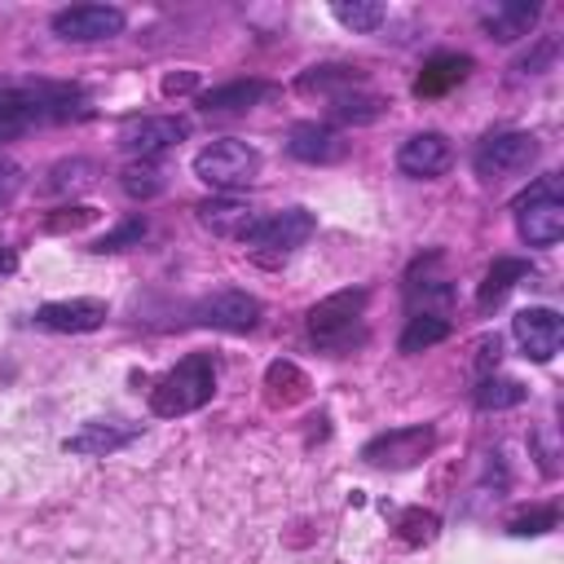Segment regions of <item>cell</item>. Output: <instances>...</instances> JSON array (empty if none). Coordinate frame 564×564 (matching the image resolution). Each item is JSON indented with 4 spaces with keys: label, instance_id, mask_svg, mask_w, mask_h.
Returning a JSON list of instances; mask_svg holds the SVG:
<instances>
[{
    "label": "cell",
    "instance_id": "1",
    "mask_svg": "<svg viewBox=\"0 0 564 564\" xmlns=\"http://www.w3.org/2000/svg\"><path fill=\"white\" fill-rule=\"evenodd\" d=\"M216 392V366L207 352H189L185 361H176L154 388H150V410L159 419H181V414H194L212 401Z\"/></svg>",
    "mask_w": 564,
    "mask_h": 564
},
{
    "label": "cell",
    "instance_id": "2",
    "mask_svg": "<svg viewBox=\"0 0 564 564\" xmlns=\"http://www.w3.org/2000/svg\"><path fill=\"white\" fill-rule=\"evenodd\" d=\"M516 229L529 247H551L564 234V198H560V176H538L520 198H516Z\"/></svg>",
    "mask_w": 564,
    "mask_h": 564
},
{
    "label": "cell",
    "instance_id": "3",
    "mask_svg": "<svg viewBox=\"0 0 564 564\" xmlns=\"http://www.w3.org/2000/svg\"><path fill=\"white\" fill-rule=\"evenodd\" d=\"M361 308H366V291H335L308 308V335L322 348L344 352L348 344L361 339Z\"/></svg>",
    "mask_w": 564,
    "mask_h": 564
},
{
    "label": "cell",
    "instance_id": "4",
    "mask_svg": "<svg viewBox=\"0 0 564 564\" xmlns=\"http://www.w3.org/2000/svg\"><path fill=\"white\" fill-rule=\"evenodd\" d=\"M538 150H542V145H538L533 132H489V137L476 145L471 167H476V176H480L485 185H498V181H507V176L529 172L533 159H538Z\"/></svg>",
    "mask_w": 564,
    "mask_h": 564
},
{
    "label": "cell",
    "instance_id": "5",
    "mask_svg": "<svg viewBox=\"0 0 564 564\" xmlns=\"http://www.w3.org/2000/svg\"><path fill=\"white\" fill-rule=\"evenodd\" d=\"M260 172V154L247 141H212L194 154V176L212 189H242Z\"/></svg>",
    "mask_w": 564,
    "mask_h": 564
},
{
    "label": "cell",
    "instance_id": "6",
    "mask_svg": "<svg viewBox=\"0 0 564 564\" xmlns=\"http://www.w3.org/2000/svg\"><path fill=\"white\" fill-rule=\"evenodd\" d=\"M436 445V432L432 423H410V427H392V432H379L375 441L361 445V458L370 467H388V471H405V467H419Z\"/></svg>",
    "mask_w": 564,
    "mask_h": 564
},
{
    "label": "cell",
    "instance_id": "7",
    "mask_svg": "<svg viewBox=\"0 0 564 564\" xmlns=\"http://www.w3.org/2000/svg\"><path fill=\"white\" fill-rule=\"evenodd\" d=\"M313 229H317V220H313V212H304V207H286V212H278V216H264V220H256L251 229H247V247H256V251H273V256H291L295 247H304L308 238H313Z\"/></svg>",
    "mask_w": 564,
    "mask_h": 564
},
{
    "label": "cell",
    "instance_id": "8",
    "mask_svg": "<svg viewBox=\"0 0 564 564\" xmlns=\"http://www.w3.org/2000/svg\"><path fill=\"white\" fill-rule=\"evenodd\" d=\"M53 31L70 44L115 40L123 31V9H115V4H70V9L53 13Z\"/></svg>",
    "mask_w": 564,
    "mask_h": 564
},
{
    "label": "cell",
    "instance_id": "9",
    "mask_svg": "<svg viewBox=\"0 0 564 564\" xmlns=\"http://www.w3.org/2000/svg\"><path fill=\"white\" fill-rule=\"evenodd\" d=\"M511 335H516V344L524 348V357L551 361V357L560 352V344H564V322H560L555 308L533 304V308H520V313L511 317Z\"/></svg>",
    "mask_w": 564,
    "mask_h": 564
},
{
    "label": "cell",
    "instance_id": "10",
    "mask_svg": "<svg viewBox=\"0 0 564 564\" xmlns=\"http://www.w3.org/2000/svg\"><path fill=\"white\" fill-rule=\"evenodd\" d=\"M185 132H189V123L176 119V115H145V119H128V123L119 128V145H123L128 154L154 159L159 150L176 145Z\"/></svg>",
    "mask_w": 564,
    "mask_h": 564
},
{
    "label": "cell",
    "instance_id": "11",
    "mask_svg": "<svg viewBox=\"0 0 564 564\" xmlns=\"http://www.w3.org/2000/svg\"><path fill=\"white\" fill-rule=\"evenodd\" d=\"M194 322L216 330H251L260 322V300L247 291H216L194 304Z\"/></svg>",
    "mask_w": 564,
    "mask_h": 564
},
{
    "label": "cell",
    "instance_id": "12",
    "mask_svg": "<svg viewBox=\"0 0 564 564\" xmlns=\"http://www.w3.org/2000/svg\"><path fill=\"white\" fill-rule=\"evenodd\" d=\"M449 163H454V150H449V141L441 132H414L397 150V167L405 176H414V181H432V176L449 172Z\"/></svg>",
    "mask_w": 564,
    "mask_h": 564
},
{
    "label": "cell",
    "instance_id": "13",
    "mask_svg": "<svg viewBox=\"0 0 564 564\" xmlns=\"http://www.w3.org/2000/svg\"><path fill=\"white\" fill-rule=\"evenodd\" d=\"M101 322H106L101 300H53V304L35 308V326L62 330V335H84V330H97Z\"/></svg>",
    "mask_w": 564,
    "mask_h": 564
},
{
    "label": "cell",
    "instance_id": "14",
    "mask_svg": "<svg viewBox=\"0 0 564 564\" xmlns=\"http://www.w3.org/2000/svg\"><path fill=\"white\" fill-rule=\"evenodd\" d=\"M141 436V427H119V423H84L75 436L62 441L66 454H84V458H101V454H115L123 445H132Z\"/></svg>",
    "mask_w": 564,
    "mask_h": 564
},
{
    "label": "cell",
    "instance_id": "15",
    "mask_svg": "<svg viewBox=\"0 0 564 564\" xmlns=\"http://www.w3.org/2000/svg\"><path fill=\"white\" fill-rule=\"evenodd\" d=\"M286 150H291L300 163H335V159H344L339 132L326 128V123H295L291 137H286Z\"/></svg>",
    "mask_w": 564,
    "mask_h": 564
},
{
    "label": "cell",
    "instance_id": "16",
    "mask_svg": "<svg viewBox=\"0 0 564 564\" xmlns=\"http://www.w3.org/2000/svg\"><path fill=\"white\" fill-rule=\"evenodd\" d=\"M480 22H485L489 40L511 44V40H524V35L533 31V22H538V4H533V0H529V4H524V0H507V4L485 9Z\"/></svg>",
    "mask_w": 564,
    "mask_h": 564
},
{
    "label": "cell",
    "instance_id": "17",
    "mask_svg": "<svg viewBox=\"0 0 564 564\" xmlns=\"http://www.w3.org/2000/svg\"><path fill=\"white\" fill-rule=\"evenodd\" d=\"M467 75H471V57H463V53H436V57L419 70L414 97H441V93H449L454 84H463Z\"/></svg>",
    "mask_w": 564,
    "mask_h": 564
},
{
    "label": "cell",
    "instance_id": "18",
    "mask_svg": "<svg viewBox=\"0 0 564 564\" xmlns=\"http://www.w3.org/2000/svg\"><path fill=\"white\" fill-rule=\"evenodd\" d=\"M198 220L212 234H225V238H247V229L256 225L251 207L238 203V198H207V203H198Z\"/></svg>",
    "mask_w": 564,
    "mask_h": 564
},
{
    "label": "cell",
    "instance_id": "19",
    "mask_svg": "<svg viewBox=\"0 0 564 564\" xmlns=\"http://www.w3.org/2000/svg\"><path fill=\"white\" fill-rule=\"evenodd\" d=\"M260 97H269V84L260 79H234V84H220V88H207L198 97V106L207 115H225V110H251Z\"/></svg>",
    "mask_w": 564,
    "mask_h": 564
},
{
    "label": "cell",
    "instance_id": "20",
    "mask_svg": "<svg viewBox=\"0 0 564 564\" xmlns=\"http://www.w3.org/2000/svg\"><path fill=\"white\" fill-rule=\"evenodd\" d=\"M264 388H269V401L278 405H295V401H304L308 397V379H304V370L300 366H291V361H273L269 370H264Z\"/></svg>",
    "mask_w": 564,
    "mask_h": 564
},
{
    "label": "cell",
    "instance_id": "21",
    "mask_svg": "<svg viewBox=\"0 0 564 564\" xmlns=\"http://www.w3.org/2000/svg\"><path fill=\"white\" fill-rule=\"evenodd\" d=\"M520 278H529V264L524 260H511V256H502V260H494L489 264V273H485V282H480V308H489V304H498Z\"/></svg>",
    "mask_w": 564,
    "mask_h": 564
},
{
    "label": "cell",
    "instance_id": "22",
    "mask_svg": "<svg viewBox=\"0 0 564 564\" xmlns=\"http://www.w3.org/2000/svg\"><path fill=\"white\" fill-rule=\"evenodd\" d=\"M441 339H449V322L436 317V313H414V317L405 322L397 348H401V352H423V348H432V344H441Z\"/></svg>",
    "mask_w": 564,
    "mask_h": 564
},
{
    "label": "cell",
    "instance_id": "23",
    "mask_svg": "<svg viewBox=\"0 0 564 564\" xmlns=\"http://www.w3.org/2000/svg\"><path fill=\"white\" fill-rule=\"evenodd\" d=\"M383 115V97L375 93H330V119L339 123H370Z\"/></svg>",
    "mask_w": 564,
    "mask_h": 564
},
{
    "label": "cell",
    "instance_id": "24",
    "mask_svg": "<svg viewBox=\"0 0 564 564\" xmlns=\"http://www.w3.org/2000/svg\"><path fill=\"white\" fill-rule=\"evenodd\" d=\"M476 405L480 410H511V405H520L524 401V383L520 379H498V375H485L480 383H476Z\"/></svg>",
    "mask_w": 564,
    "mask_h": 564
},
{
    "label": "cell",
    "instance_id": "25",
    "mask_svg": "<svg viewBox=\"0 0 564 564\" xmlns=\"http://www.w3.org/2000/svg\"><path fill=\"white\" fill-rule=\"evenodd\" d=\"M330 13H335V22H344L348 31H375V26L388 18V9H383V4H375V0H352V4H348V0H339Z\"/></svg>",
    "mask_w": 564,
    "mask_h": 564
},
{
    "label": "cell",
    "instance_id": "26",
    "mask_svg": "<svg viewBox=\"0 0 564 564\" xmlns=\"http://www.w3.org/2000/svg\"><path fill=\"white\" fill-rule=\"evenodd\" d=\"M119 185H123L132 198H154V194L163 189V172H159L150 159H141V163H128V167L119 172Z\"/></svg>",
    "mask_w": 564,
    "mask_h": 564
},
{
    "label": "cell",
    "instance_id": "27",
    "mask_svg": "<svg viewBox=\"0 0 564 564\" xmlns=\"http://www.w3.org/2000/svg\"><path fill=\"white\" fill-rule=\"evenodd\" d=\"M357 79H361V75H357L352 66H313V70L300 75V88H304V93H313V88L330 93V88H348V84H357Z\"/></svg>",
    "mask_w": 564,
    "mask_h": 564
},
{
    "label": "cell",
    "instance_id": "28",
    "mask_svg": "<svg viewBox=\"0 0 564 564\" xmlns=\"http://www.w3.org/2000/svg\"><path fill=\"white\" fill-rule=\"evenodd\" d=\"M405 291H410L414 304H423V313H436V317H445V308H449V300H454L449 282H410Z\"/></svg>",
    "mask_w": 564,
    "mask_h": 564
},
{
    "label": "cell",
    "instance_id": "29",
    "mask_svg": "<svg viewBox=\"0 0 564 564\" xmlns=\"http://www.w3.org/2000/svg\"><path fill=\"white\" fill-rule=\"evenodd\" d=\"M141 234H145V220H141V216H132V220H123L119 229H110L106 238H97V242H93V251H119V247L137 242Z\"/></svg>",
    "mask_w": 564,
    "mask_h": 564
},
{
    "label": "cell",
    "instance_id": "30",
    "mask_svg": "<svg viewBox=\"0 0 564 564\" xmlns=\"http://www.w3.org/2000/svg\"><path fill=\"white\" fill-rule=\"evenodd\" d=\"M401 538H405V542H427V538H436V516H432V511H405V516H401Z\"/></svg>",
    "mask_w": 564,
    "mask_h": 564
},
{
    "label": "cell",
    "instance_id": "31",
    "mask_svg": "<svg viewBox=\"0 0 564 564\" xmlns=\"http://www.w3.org/2000/svg\"><path fill=\"white\" fill-rule=\"evenodd\" d=\"M555 529V507H542V511H524L511 520V533H546Z\"/></svg>",
    "mask_w": 564,
    "mask_h": 564
},
{
    "label": "cell",
    "instance_id": "32",
    "mask_svg": "<svg viewBox=\"0 0 564 564\" xmlns=\"http://www.w3.org/2000/svg\"><path fill=\"white\" fill-rule=\"evenodd\" d=\"M79 172H93V163H57L53 167V181H48V189H75V185H88L93 176H79Z\"/></svg>",
    "mask_w": 564,
    "mask_h": 564
},
{
    "label": "cell",
    "instance_id": "33",
    "mask_svg": "<svg viewBox=\"0 0 564 564\" xmlns=\"http://www.w3.org/2000/svg\"><path fill=\"white\" fill-rule=\"evenodd\" d=\"M18 185H22V172H18V163L0 159V207H9V203H13Z\"/></svg>",
    "mask_w": 564,
    "mask_h": 564
},
{
    "label": "cell",
    "instance_id": "34",
    "mask_svg": "<svg viewBox=\"0 0 564 564\" xmlns=\"http://www.w3.org/2000/svg\"><path fill=\"white\" fill-rule=\"evenodd\" d=\"M66 212H70V216H53L48 225H53V229H66V225L75 229V225H88V220H97V207H66Z\"/></svg>",
    "mask_w": 564,
    "mask_h": 564
},
{
    "label": "cell",
    "instance_id": "35",
    "mask_svg": "<svg viewBox=\"0 0 564 564\" xmlns=\"http://www.w3.org/2000/svg\"><path fill=\"white\" fill-rule=\"evenodd\" d=\"M26 128H31V123H26L22 115L0 110V145H4V141H13V137H18V132H26Z\"/></svg>",
    "mask_w": 564,
    "mask_h": 564
},
{
    "label": "cell",
    "instance_id": "36",
    "mask_svg": "<svg viewBox=\"0 0 564 564\" xmlns=\"http://www.w3.org/2000/svg\"><path fill=\"white\" fill-rule=\"evenodd\" d=\"M476 366H480V379L489 375V366H498V335H494V339H480V357H476Z\"/></svg>",
    "mask_w": 564,
    "mask_h": 564
},
{
    "label": "cell",
    "instance_id": "37",
    "mask_svg": "<svg viewBox=\"0 0 564 564\" xmlns=\"http://www.w3.org/2000/svg\"><path fill=\"white\" fill-rule=\"evenodd\" d=\"M194 88V70H185V75H167L163 79V93H189Z\"/></svg>",
    "mask_w": 564,
    "mask_h": 564
},
{
    "label": "cell",
    "instance_id": "38",
    "mask_svg": "<svg viewBox=\"0 0 564 564\" xmlns=\"http://www.w3.org/2000/svg\"><path fill=\"white\" fill-rule=\"evenodd\" d=\"M13 269H18V251L0 247V278H4V273H13Z\"/></svg>",
    "mask_w": 564,
    "mask_h": 564
}]
</instances>
